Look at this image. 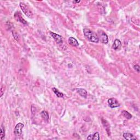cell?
<instances>
[{
	"instance_id": "6da1fadb",
	"label": "cell",
	"mask_w": 140,
	"mask_h": 140,
	"mask_svg": "<svg viewBox=\"0 0 140 140\" xmlns=\"http://www.w3.org/2000/svg\"><path fill=\"white\" fill-rule=\"evenodd\" d=\"M83 32L85 37L88 40L91 41V42L98 43L99 41V40H98V37L96 33L91 31L90 30L88 29H84L83 30Z\"/></svg>"
},
{
	"instance_id": "7a4b0ae2",
	"label": "cell",
	"mask_w": 140,
	"mask_h": 140,
	"mask_svg": "<svg viewBox=\"0 0 140 140\" xmlns=\"http://www.w3.org/2000/svg\"><path fill=\"white\" fill-rule=\"evenodd\" d=\"M20 7L21 9H22V11L27 16L28 18H31L33 16L32 12L30 9V8L28 7L27 5L25 4V3L23 2L20 3Z\"/></svg>"
},
{
	"instance_id": "3957f363",
	"label": "cell",
	"mask_w": 140,
	"mask_h": 140,
	"mask_svg": "<svg viewBox=\"0 0 140 140\" xmlns=\"http://www.w3.org/2000/svg\"><path fill=\"white\" fill-rule=\"evenodd\" d=\"M24 127V125L21 123H19L15 126L14 129V135L16 137H20L21 135L22 129Z\"/></svg>"
},
{
	"instance_id": "277c9868",
	"label": "cell",
	"mask_w": 140,
	"mask_h": 140,
	"mask_svg": "<svg viewBox=\"0 0 140 140\" xmlns=\"http://www.w3.org/2000/svg\"><path fill=\"white\" fill-rule=\"evenodd\" d=\"M108 104L112 108L118 107L120 106V103L115 98H111L108 100Z\"/></svg>"
},
{
	"instance_id": "5b68a950",
	"label": "cell",
	"mask_w": 140,
	"mask_h": 140,
	"mask_svg": "<svg viewBox=\"0 0 140 140\" xmlns=\"http://www.w3.org/2000/svg\"><path fill=\"white\" fill-rule=\"evenodd\" d=\"M14 18L16 20L19 21V22H20L24 24H27V21H26L23 18V16L20 14V13L19 12V11H16V12L15 13Z\"/></svg>"
},
{
	"instance_id": "8992f818",
	"label": "cell",
	"mask_w": 140,
	"mask_h": 140,
	"mask_svg": "<svg viewBox=\"0 0 140 140\" xmlns=\"http://www.w3.org/2000/svg\"><path fill=\"white\" fill-rule=\"evenodd\" d=\"M50 34L52 37L54 39V40L55 41V42L58 44L62 43L63 41H62V37L60 35H59L55 33L50 32Z\"/></svg>"
},
{
	"instance_id": "52a82bcc",
	"label": "cell",
	"mask_w": 140,
	"mask_h": 140,
	"mask_svg": "<svg viewBox=\"0 0 140 140\" xmlns=\"http://www.w3.org/2000/svg\"><path fill=\"white\" fill-rule=\"evenodd\" d=\"M98 40H100L102 43L104 44H107L108 43V36L105 33L102 32L100 34L99 37H98Z\"/></svg>"
},
{
	"instance_id": "ba28073f",
	"label": "cell",
	"mask_w": 140,
	"mask_h": 140,
	"mask_svg": "<svg viewBox=\"0 0 140 140\" xmlns=\"http://www.w3.org/2000/svg\"><path fill=\"white\" fill-rule=\"evenodd\" d=\"M112 48L113 49H114V50H120L121 48V41L118 39H115L114 42L113 44Z\"/></svg>"
},
{
	"instance_id": "9c48e42d",
	"label": "cell",
	"mask_w": 140,
	"mask_h": 140,
	"mask_svg": "<svg viewBox=\"0 0 140 140\" xmlns=\"http://www.w3.org/2000/svg\"><path fill=\"white\" fill-rule=\"evenodd\" d=\"M77 91L78 92L79 94L82 97H83V98H87L88 94H87V91L85 89L82 88H79V89H77Z\"/></svg>"
},
{
	"instance_id": "30bf717a",
	"label": "cell",
	"mask_w": 140,
	"mask_h": 140,
	"mask_svg": "<svg viewBox=\"0 0 140 140\" xmlns=\"http://www.w3.org/2000/svg\"><path fill=\"white\" fill-rule=\"evenodd\" d=\"M68 43L71 45L74 46V47H77V46L79 45L78 41H77L76 39L73 37H70V38L68 39Z\"/></svg>"
},
{
	"instance_id": "8fae6325",
	"label": "cell",
	"mask_w": 140,
	"mask_h": 140,
	"mask_svg": "<svg viewBox=\"0 0 140 140\" xmlns=\"http://www.w3.org/2000/svg\"><path fill=\"white\" fill-rule=\"evenodd\" d=\"M123 137H124L125 139L126 140H136V137L133 135L132 134H130V133H124L123 134Z\"/></svg>"
},
{
	"instance_id": "7c38bea8",
	"label": "cell",
	"mask_w": 140,
	"mask_h": 140,
	"mask_svg": "<svg viewBox=\"0 0 140 140\" xmlns=\"http://www.w3.org/2000/svg\"><path fill=\"white\" fill-rule=\"evenodd\" d=\"M41 117H42L44 121H48L49 119V115H48V113L47 111H43L41 113Z\"/></svg>"
},
{
	"instance_id": "4fadbf2b",
	"label": "cell",
	"mask_w": 140,
	"mask_h": 140,
	"mask_svg": "<svg viewBox=\"0 0 140 140\" xmlns=\"http://www.w3.org/2000/svg\"><path fill=\"white\" fill-rule=\"evenodd\" d=\"M121 114L125 118H126V119H130L131 118H132V116H131V114H130V113L126 111H123L121 112Z\"/></svg>"
},
{
	"instance_id": "5bb4252c",
	"label": "cell",
	"mask_w": 140,
	"mask_h": 140,
	"mask_svg": "<svg viewBox=\"0 0 140 140\" xmlns=\"http://www.w3.org/2000/svg\"><path fill=\"white\" fill-rule=\"evenodd\" d=\"M53 90L54 93L55 94V95H57L58 98H63V96H64L63 94L59 91L57 88H53Z\"/></svg>"
},
{
	"instance_id": "9a60e30c",
	"label": "cell",
	"mask_w": 140,
	"mask_h": 140,
	"mask_svg": "<svg viewBox=\"0 0 140 140\" xmlns=\"http://www.w3.org/2000/svg\"><path fill=\"white\" fill-rule=\"evenodd\" d=\"M5 136V133H4V129L3 128V125H1V132H0V139L1 140H3Z\"/></svg>"
},
{
	"instance_id": "2e32d148",
	"label": "cell",
	"mask_w": 140,
	"mask_h": 140,
	"mask_svg": "<svg viewBox=\"0 0 140 140\" xmlns=\"http://www.w3.org/2000/svg\"><path fill=\"white\" fill-rule=\"evenodd\" d=\"M93 140H100V135L98 132H95L94 134L93 135Z\"/></svg>"
},
{
	"instance_id": "e0dca14e",
	"label": "cell",
	"mask_w": 140,
	"mask_h": 140,
	"mask_svg": "<svg viewBox=\"0 0 140 140\" xmlns=\"http://www.w3.org/2000/svg\"><path fill=\"white\" fill-rule=\"evenodd\" d=\"M134 67L135 70H136L138 72H140V66L139 65H135Z\"/></svg>"
},
{
	"instance_id": "ac0fdd59",
	"label": "cell",
	"mask_w": 140,
	"mask_h": 140,
	"mask_svg": "<svg viewBox=\"0 0 140 140\" xmlns=\"http://www.w3.org/2000/svg\"><path fill=\"white\" fill-rule=\"evenodd\" d=\"M4 91V88H3V87H2L1 88V97L2 96Z\"/></svg>"
},
{
	"instance_id": "d6986e66",
	"label": "cell",
	"mask_w": 140,
	"mask_h": 140,
	"mask_svg": "<svg viewBox=\"0 0 140 140\" xmlns=\"http://www.w3.org/2000/svg\"><path fill=\"white\" fill-rule=\"evenodd\" d=\"M87 139L88 140H93V135H90L88 136V137H87Z\"/></svg>"
},
{
	"instance_id": "ffe728a7",
	"label": "cell",
	"mask_w": 140,
	"mask_h": 140,
	"mask_svg": "<svg viewBox=\"0 0 140 140\" xmlns=\"http://www.w3.org/2000/svg\"><path fill=\"white\" fill-rule=\"evenodd\" d=\"M80 2V1H73V3H79Z\"/></svg>"
}]
</instances>
